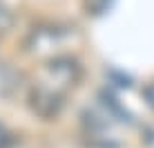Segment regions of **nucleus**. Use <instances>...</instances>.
Instances as JSON below:
<instances>
[{"label":"nucleus","mask_w":154,"mask_h":148,"mask_svg":"<svg viewBox=\"0 0 154 148\" xmlns=\"http://www.w3.org/2000/svg\"><path fill=\"white\" fill-rule=\"evenodd\" d=\"M58 105H60L58 94L51 88H38L31 94V108L38 114H42V117H49V114L58 112Z\"/></svg>","instance_id":"nucleus-1"},{"label":"nucleus","mask_w":154,"mask_h":148,"mask_svg":"<svg viewBox=\"0 0 154 148\" xmlns=\"http://www.w3.org/2000/svg\"><path fill=\"white\" fill-rule=\"evenodd\" d=\"M11 20H14L11 18V11L0 2V31H7L9 27H11Z\"/></svg>","instance_id":"nucleus-2"},{"label":"nucleus","mask_w":154,"mask_h":148,"mask_svg":"<svg viewBox=\"0 0 154 148\" xmlns=\"http://www.w3.org/2000/svg\"><path fill=\"white\" fill-rule=\"evenodd\" d=\"M11 141L14 139H11V135H9V130L0 124V148H9V146H11Z\"/></svg>","instance_id":"nucleus-3"}]
</instances>
